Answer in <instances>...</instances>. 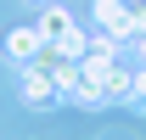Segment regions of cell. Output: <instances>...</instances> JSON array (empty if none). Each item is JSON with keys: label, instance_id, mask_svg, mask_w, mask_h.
Here are the masks:
<instances>
[{"label": "cell", "instance_id": "cell-1", "mask_svg": "<svg viewBox=\"0 0 146 140\" xmlns=\"http://www.w3.org/2000/svg\"><path fill=\"white\" fill-rule=\"evenodd\" d=\"M23 101H28V106H56V101H62V90L51 84V67H45L39 56L23 62Z\"/></svg>", "mask_w": 146, "mask_h": 140}, {"label": "cell", "instance_id": "cell-2", "mask_svg": "<svg viewBox=\"0 0 146 140\" xmlns=\"http://www.w3.org/2000/svg\"><path fill=\"white\" fill-rule=\"evenodd\" d=\"M45 51V34H39V22H23V28H11V34H6V56H11V62H34V56Z\"/></svg>", "mask_w": 146, "mask_h": 140}, {"label": "cell", "instance_id": "cell-3", "mask_svg": "<svg viewBox=\"0 0 146 140\" xmlns=\"http://www.w3.org/2000/svg\"><path fill=\"white\" fill-rule=\"evenodd\" d=\"M129 51H135V56H141V62H146V34H141V39H135V45H129Z\"/></svg>", "mask_w": 146, "mask_h": 140}, {"label": "cell", "instance_id": "cell-4", "mask_svg": "<svg viewBox=\"0 0 146 140\" xmlns=\"http://www.w3.org/2000/svg\"><path fill=\"white\" fill-rule=\"evenodd\" d=\"M39 6H51V0H39Z\"/></svg>", "mask_w": 146, "mask_h": 140}, {"label": "cell", "instance_id": "cell-5", "mask_svg": "<svg viewBox=\"0 0 146 140\" xmlns=\"http://www.w3.org/2000/svg\"><path fill=\"white\" fill-rule=\"evenodd\" d=\"M135 6H146V0H135Z\"/></svg>", "mask_w": 146, "mask_h": 140}]
</instances>
